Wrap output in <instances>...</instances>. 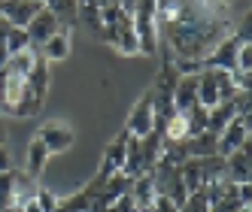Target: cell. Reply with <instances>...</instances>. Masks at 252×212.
<instances>
[{
    "label": "cell",
    "instance_id": "obj_1",
    "mask_svg": "<svg viewBox=\"0 0 252 212\" xmlns=\"http://www.w3.org/2000/svg\"><path fill=\"white\" fill-rule=\"evenodd\" d=\"M167 49L176 61H197L204 64L207 55L231 37V22L219 12L216 3H183L179 19L164 27Z\"/></svg>",
    "mask_w": 252,
    "mask_h": 212
},
{
    "label": "cell",
    "instance_id": "obj_2",
    "mask_svg": "<svg viewBox=\"0 0 252 212\" xmlns=\"http://www.w3.org/2000/svg\"><path fill=\"white\" fill-rule=\"evenodd\" d=\"M134 33H137V43H140V55L155 58L158 55V46H161V30L155 22V3H137L134 6Z\"/></svg>",
    "mask_w": 252,
    "mask_h": 212
},
{
    "label": "cell",
    "instance_id": "obj_3",
    "mask_svg": "<svg viewBox=\"0 0 252 212\" xmlns=\"http://www.w3.org/2000/svg\"><path fill=\"white\" fill-rule=\"evenodd\" d=\"M155 125H158V112H155V91L149 88L146 94L137 100V106L128 115V125H125V133L131 139H146L149 133H155Z\"/></svg>",
    "mask_w": 252,
    "mask_h": 212
},
{
    "label": "cell",
    "instance_id": "obj_4",
    "mask_svg": "<svg viewBox=\"0 0 252 212\" xmlns=\"http://www.w3.org/2000/svg\"><path fill=\"white\" fill-rule=\"evenodd\" d=\"M243 146H249V112H240L231 118V125L222 128V133L216 136V158H225L240 152Z\"/></svg>",
    "mask_w": 252,
    "mask_h": 212
},
{
    "label": "cell",
    "instance_id": "obj_5",
    "mask_svg": "<svg viewBox=\"0 0 252 212\" xmlns=\"http://www.w3.org/2000/svg\"><path fill=\"white\" fill-rule=\"evenodd\" d=\"M37 139L49 149V155H61V152H67L70 146H73L76 133H73V128H67L64 121H46V125L40 128Z\"/></svg>",
    "mask_w": 252,
    "mask_h": 212
},
{
    "label": "cell",
    "instance_id": "obj_6",
    "mask_svg": "<svg viewBox=\"0 0 252 212\" xmlns=\"http://www.w3.org/2000/svg\"><path fill=\"white\" fill-rule=\"evenodd\" d=\"M46 3H37V0H15V3H0V19H3L9 27H22L28 30V25L37 19V12Z\"/></svg>",
    "mask_w": 252,
    "mask_h": 212
},
{
    "label": "cell",
    "instance_id": "obj_7",
    "mask_svg": "<svg viewBox=\"0 0 252 212\" xmlns=\"http://www.w3.org/2000/svg\"><path fill=\"white\" fill-rule=\"evenodd\" d=\"M128 133H119L110 146H106V152H103V164H100V179H110V176H116V173H122V167H125V155H128Z\"/></svg>",
    "mask_w": 252,
    "mask_h": 212
},
{
    "label": "cell",
    "instance_id": "obj_8",
    "mask_svg": "<svg viewBox=\"0 0 252 212\" xmlns=\"http://www.w3.org/2000/svg\"><path fill=\"white\" fill-rule=\"evenodd\" d=\"M61 27H64V25H61V22L55 19V15H52V12L43 6V9L37 12V19H33V22L28 25V40H31V46H33V49H40L49 37H55V33H58Z\"/></svg>",
    "mask_w": 252,
    "mask_h": 212
},
{
    "label": "cell",
    "instance_id": "obj_9",
    "mask_svg": "<svg viewBox=\"0 0 252 212\" xmlns=\"http://www.w3.org/2000/svg\"><path fill=\"white\" fill-rule=\"evenodd\" d=\"M116 52L125 58H134L140 55V43H137V33H134V15H125L122 12V19L116 25V40H113Z\"/></svg>",
    "mask_w": 252,
    "mask_h": 212
},
{
    "label": "cell",
    "instance_id": "obj_10",
    "mask_svg": "<svg viewBox=\"0 0 252 212\" xmlns=\"http://www.w3.org/2000/svg\"><path fill=\"white\" fill-rule=\"evenodd\" d=\"M222 103V94H219V82H216L213 70H204L201 76H197V106H201L204 112H213L216 106Z\"/></svg>",
    "mask_w": 252,
    "mask_h": 212
},
{
    "label": "cell",
    "instance_id": "obj_11",
    "mask_svg": "<svg viewBox=\"0 0 252 212\" xmlns=\"http://www.w3.org/2000/svg\"><path fill=\"white\" fill-rule=\"evenodd\" d=\"M37 52H40V58H43L46 64H52V61H64V58L70 55V27L64 25V27L55 33V37H49Z\"/></svg>",
    "mask_w": 252,
    "mask_h": 212
},
{
    "label": "cell",
    "instance_id": "obj_12",
    "mask_svg": "<svg viewBox=\"0 0 252 212\" xmlns=\"http://www.w3.org/2000/svg\"><path fill=\"white\" fill-rule=\"evenodd\" d=\"M131 197H134V203H137L143 212L152 209V203H155V197H158V185H155V179H152V173H143V176H137V179L131 182Z\"/></svg>",
    "mask_w": 252,
    "mask_h": 212
},
{
    "label": "cell",
    "instance_id": "obj_13",
    "mask_svg": "<svg viewBox=\"0 0 252 212\" xmlns=\"http://www.w3.org/2000/svg\"><path fill=\"white\" fill-rule=\"evenodd\" d=\"M225 176L234 182V185H240V182H249V146H243L240 152H234L225 158Z\"/></svg>",
    "mask_w": 252,
    "mask_h": 212
},
{
    "label": "cell",
    "instance_id": "obj_14",
    "mask_svg": "<svg viewBox=\"0 0 252 212\" xmlns=\"http://www.w3.org/2000/svg\"><path fill=\"white\" fill-rule=\"evenodd\" d=\"M49 149L40 143V139H31V146H28V176H40L43 167L49 164Z\"/></svg>",
    "mask_w": 252,
    "mask_h": 212
},
{
    "label": "cell",
    "instance_id": "obj_15",
    "mask_svg": "<svg viewBox=\"0 0 252 212\" xmlns=\"http://www.w3.org/2000/svg\"><path fill=\"white\" fill-rule=\"evenodd\" d=\"M76 19H79L85 27H92L97 37H100L103 25H100V6H97V3H79V6H76Z\"/></svg>",
    "mask_w": 252,
    "mask_h": 212
},
{
    "label": "cell",
    "instance_id": "obj_16",
    "mask_svg": "<svg viewBox=\"0 0 252 212\" xmlns=\"http://www.w3.org/2000/svg\"><path fill=\"white\" fill-rule=\"evenodd\" d=\"M6 52L9 55H19V52H28V49H33L31 46V40H28V30H22V27H9V33H6Z\"/></svg>",
    "mask_w": 252,
    "mask_h": 212
},
{
    "label": "cell",
    "instance_id": "obj_17",
    "mask_svg": "<svg viewBox=\"0 0 252 212\" xmlns=\"http://www.w3.org/2000/svg\"><path fill=\"white\" fill-rule=\"evenodd\" d=\"M179 212H210V200H207L204 188L201 191H191L189 197L179 203Z\"/></svg>",
    "mask_w": 252,
    "mask_h": 212
},
{
    "label": "cell",
    "instance_id": "obj_18",
    "mask_svg": "<svg viewBox=\"0 0 252 212\" xmlns=\"http://www.w3.org/2000/svg\"><path fill=\"white\" fill-rule=\"evenodd\" d=\"M12 194H15V173H3L0 176V209L12 206Z\"/></svg>",
    "mask_w": 252,
    "mask_h": 212
},
{
    "label": "cell",
    "instance_id": "obj_19",
    "mask_svg": "<svg viewBox=\"0 0 252 212\" xmlns=\"http://www.w3.org/2000/svg\"><path fill=\"white\" fill-rule=\"evenodd\" d=\"M249 70H252V43H240L237 49V64H234V73L237 76H249Z\"/></svg>",
    "mask_w": 252,
    "mask_h": 212
},
{
    "label": "cell",
    "instance_id": "obj_20",
    "mask_svg": "<svg viewBox=\"0 0 252 212\" xmlns=\"http://www.w3.org/2000/svg\"><path fill=\"white\" fill-rule=\"evenodd\" d=\"M33 197H37V203H40V209H43V212H55L58 197H55V194H52L49 188H37V194H33Z\"/></svg>",
    "mask_w": 252,
    "mask_h": 212
},
{
    "label": "cell",
    "instance_id": "obj_21",
    "mask_svg": "<svg viewBox=\"0 0 252 212\" xmlns=\"http://www.w3.org/2000/svg\"><path fill=\"white\" fill-rule=\"evenodd\" d=\"M149 212H179V206H176V203H173V200L167 197V194H158Z\"/></svg>",
    "mask_w": 252,
    "mask_h": 212
},
{
    "label": "cell",
    "instance_id": "obj_22",
    "mask_svg": "<svg viewBox=\"0 0 252 212\" xmlns=\"http://www.w3.org/2000/svg\"><path fill=\"white\" fill-rule=\"evenodd\" d=\"M9 170H12V164H9V152H6V146H0V176L9 173Z\"/></svg>",
    "mask_w": 252,
    "mask_h": 212
},
{
    "label": "cell",
    "instance_id": "obj_23",
    "mask_svg": "<svg viewBox=\"0 0 252 212\" xmlns=\"http://www.w3.org/2000/svg\"><path fill=\"white\" fill-rule=\"evenodd\" d=\"M22 212H43V209H40L37 197H31V200H25V203H22Z\"/></svg>",
    "mask_w": 252,
    "mask_h": 212
},
{
    "label": "cell",
    "instance_id": "obj_24",
    "mask_svg": "<svg viewBox=\"0 0 252 212\" xmlns=\"http://www.w3.org/2000/svg\"><path fill=\"white\" fill-rule=\"evenodd\" d=\"M6 61H9V52H6V46H3V43H0V70L6 67Z\"/></svg>",
    "mask_w": 252,
    "mask_h": 212
},
{
    "label": "cell",
    "instance_id": "obj_25",
    "mask_svg": "<svg viewBox=\"0 0 252 212\" xmlns=\"http://www.w3.org/2000/svg\"><path fill=\"white\" fill-rule=\"evenodd\" d=\"M3 139H6V131H3V121H0V146H3Z\"/></svg>",
    "mask_w": 252,
    "mask_h": 212
}]
</instances>
